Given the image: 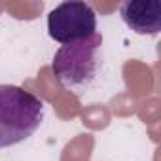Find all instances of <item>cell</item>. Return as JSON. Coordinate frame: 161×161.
I'll return each instance as SVG.
<instances>
[{
    "label": "cell",
    "mask_w": 161,
    "mask_h": 161,
    "mask_svg": "<svg viewBox=\"0 0 161 161\" xmlns=\"http://www.w3.org/2000/svg\"><path fill=\"white\" fill-rule=\"evenodd\" d=\"M44 121V101L34 93L0 84V148L15 146L32 136Z\"/></svg>",
    "instance_id": "obj_1"
},
{
    "label": "cell",
    "mask_w": 161,
    "mask_h": 161,
    "mask_svg": "<svg viewBox=\"0 0 161 161\" xmlns=\"http://www.w3.org/2000/svg\"><path fill=\"white\" fill-rule=\"evenodd\" d=\"M47 32L61 46L84 40L97 32V14L82 0L61 2L47 15Z\"/></svg>",
    "instance_id": "obj_3"
},
{
    "label": "cell",
    "mask_w": 161,
    "mask_h": 161,
    "mask_svg": "<svg viewBox=\"0 0 161 161\" xmlns=\"http://www.w3.org/2000/svg\"><path fill=\"white\" fill-rule=\"evenodd\" d=\"M121 21L136 34L153 36L161 31L159 0H129L119 6Z\"/></svg>",
    "instance_id": "obj_4"
},
{
    "label": "cell",
    "mask_w": 161,
    "mask_h": 161,
    "mask_svg": "<svg viewBox=\"0 0 161 161\" xmlns=\"http://www.w3.org/2000/svg\"><path fill=\"white\" fill-rule=\"evenodd\" d=\"M103 34H95L64 44L55 51L51 70L57 82L66 89H84L95 82L103 64Z\"/></svg>",
    "instance_id": "obj_2"
}]
</instances>
